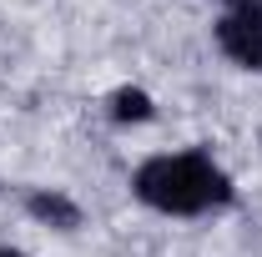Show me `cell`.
<instances>
[{"mask_svg":"<svg viewBox=\"0 0 262 257\" xmlns=\"http://www.w3.org/2000/svg\"><path fill=\"white\" fill-rule=\"evenodd\" d=\"M131 197L157 217H217L237 202V182L202 146L157 152L131 172Z\"/></svg>","mask_w":262,"mask_h":257,"instance_id":"obj_1","label":"cell"},{"mask_svg":"<svg viewBox=\"0 0 262 257\" xmlns=\"http://www.w3.org/2000/svg\"><path fill=\"white\" fill-rule=\"evenodd\" d=\"M212 40L247 76H262V0H227L222 15L212 20Z\"/></svg>","mask_w":262,"mask_h":257,"instance_id":"obj_2","label":"cell"},{"mask_svg":"<svg viewBox=\"0 0 262 257\" xmlns=\"http://www.w3.org/2000/svg\"><path fill=\"white\" fill-rule=\"evenodd\" d=\"M26 217L51 227V232H81V222H86L81 202L71 192H61V187H31L26 192Z\"/></svg>","mask_w":262,"mask_h":257,"instance_id":"obj_3","label":"cell"},{"mask_svg":"<svg viewBox=\"0 0 262 257\" xmlns=\"http://www.w3.org/2000/svg\"><path fill=\"white\" fill-rule=\"evenodd\" d=\"M106 116H111V126H146V121H157V96L146 86H116L106 96Z\"/></svg>","mask_w":262,"mask_h":257,"instance_id":"obj_4","label":"cell"},{"mask_svg":"<svg viewBox=\"0 0 262 257\" xmlns=\"http://www.w3.org/2000/svg\"><path fill=\"white\" fill-rule=\"evenodd\" d=\"M0 257H31L26 247H10V242H0Z\"/></svg>","mask_w":262,"mask_h":257,"instance_id":"obj_5","label":"cell"},{"mask_svg":"<svg viewBox=\"0 0 262 257\" xmlns=\"http://www.w3.org/2000/svg\"><path fill=\"white\" fill-rule=\"evenodd\" d=\"M222 5H227V0H222Z\"/></svg>","mask_w":262,"mask_h":257,"instance_id":"obj_6","label":"cell"}]
</instances>
